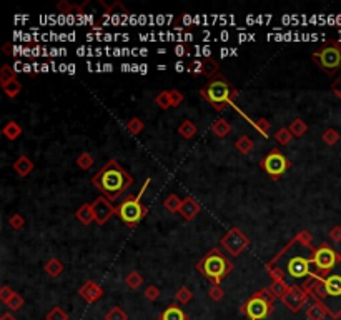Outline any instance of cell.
<instances>
[{
    "mask_svg": "<svg viewBox=\"0 0 341 320\" xmlns=\"http://www.w3.org/2000/svg\"><path fill=\"white\" fill-rule=\"evenodd\" d=\"M267 272L273 280H285L290 287L296 285L294 282H300V287L308 290L317 280L311 235L308 232L298 234L268 262Z\"/></svg>",
    "mask_w": 341,
    "mask_h": 320,
    "instance_id": "obj_1",
    "label": "cell"
},
{
    "mask_svg": "<svg viewBox=\"0 0 341 320\" xmlns=\"http://www.w3.org/2000/svg\"><path fill=\"white\" fill-rule=\"evenodd\" d=\"M311 298L326 309L331 319L341 317V259L331 270L319 275L308 289Z\"/></svg>",
    "mask_w": 341,
    "mask_h": 320,
    "instance_id": "obj_2",
    "label": "cell"
},
{
    "mask_svg": "<svg viewBox=\"0 0 341 320\" xmlns=\"http://www.w3.org/2000/svg\"><path fill=\"white\" fill-rule=\"evenodd\" d=\"M92 184L102 192L105 199L117 200L132 187L133 179L117 160H110L92 177Z\"/></svg>",
    "mask_w": 341,
    "mask_h": 320,
    "instance_id": "obj_3",
    "label": "cell"
},
{
    "mask_svg": "<svg viewBox=\"0 0 341 320\" xmlns=\"http://www.w3.org/2000/svg\"><path fill=\"white\" fill-rule=\"evenodd\" d=\"M201 97L208 102L217 112L225 110L226 105L233 102L237 99L238 90L230 83V80L223 75H217L215 79L210 80L206 85L200 90Z\"/></svg>",
    "mask_w": 341,
    "mask_h": 320,
    "instance_id": "obj_4",
    "label": "cell"
},
{
    "mask_svg": "<svg viewBox=\"0 0 341 320\" xmlns=\"http://www.w3.org/2000/svg\"><path fill=\"white\" fill-rule=\"evenodd\" d=\"M196 270L205 277L212 285H220V282L233 270V264L221 254L218 248H212L203 259L196 264Z\"/></svg>",
    "mask_w": 341,
    "mask_h": 320,
    "instance_id": "obj_5",
    "label": "cell"
},
{
    "mask_svg": "<svg viewBox=\"0 0 341 320\" xmlns=\"http://www.w3.org/2000/svg\"><path fill=\"white\" fill-rule=\"evenodd\" d=\"M273 302L275 297L268 289H262L255 292L250 298H246L242 305V314L248 320H267L273 314Z\"/></svg>",
    "mask_w": 341,
    "mask_h": 320,
    "instance_id": "obj_6",
    "label": "cell"
},
{
    "mask_svg": "<svg viewBox=\"0 0 341 320\" xmlns=\"http://www.w3.org/2000/svg\"><path fill=\"white\" fill-rule=\"evenodd\" d=\"M148 185H150V179L143 184L142 190L138 192L135 197L128 195L127 199L122 200L120 205L117 207V217H119L123 224H127L128 227L137 225L138 222L146 215V207L142 204V197H143V193H145Z\"/></svg>",
    "mask_w": 341,
    "mask_h": 320,
    "instance_id": "obj_7",
    "label": "cell"
},
{
    "mask_svg": "<svg viewBox=\"0 0 341 320\" xmlns=\"http://www.w3.org/2000/svg\"><path fill=\"white\" fill-rule=\"evenodd\" d=\"M313 62L326 75L333 77L341 69V44L331 40L319 47L317 52H313Z\"/></svg>",
    "mask_w": 341,
    "mask_h": 320,
    "instance_id": "obj_8",
    "label": "cell"
},
{
    "mask_svg": "<svg viewBox=\"0 0 341 320\" xmlns=\"http://www.w3.org/2000/svg\"><path fill=\"white\" fill-rule=\"evenodd\" d=\"M260 167L263 168V172L267 175H270L271 179L278 180L290 167H292V162H290L278 149H273L262 159Z\"/></svg>",
    "mask_w": 341,
    "mask_h": 320,
    "instance_id": "obj_9",
    "label": "cell"
},
{
    "mask_svg": "<svg viewBox=\"0 0 341 320\" xmlns=\"http://www.w3.org/2000/svg\"><path fill=\"white\" fill-rule=\"evenodd\" d=\"M248 245H250V240H248L246 235L240 229H237V227L230 229L220 240V247L231 257L242 255L248 248Z\"/></svg>",
    "mask_w": 341,
    "mask_h": 320,
    "instance_id": "obj_10",
    "label": "cell"
},
{
    "mask_svg": "<svg viewBox=\"0 0 341 320\" xmlns=\"http://www.w3.org/2000/svg\"><path fill=\"white\" fill-rule=\"evenodd\" d=\"M340 254L336 250H333L328 243H321L318 248H315V267H317V279L323 273H326L328 270L335 267L336 264L340 262Z\"/></svg>",
    "mask_w": 341,
    "mask_h": 320,
    "instance_id": "obj_11",
    "label": "cell"
},
{
    "mask_svg": "<svg viewBox=\"0 0 341 320\" xmlns=\"http://www.w3.org/2000/svg\"><path fill=\"white\" fill-rule=\"evenodd\" d=\"M310 298H311V293L308 290H305L303 287H300V285H293V287H290L288 293L281 298V302H283L290 312L298 314L303 307L306 305V302H308Z\"/></svg>",
    "mask_w": 341,
    "mask_h": 320,
    "instance_id": "obj_12",
    "label": "cell"
},
{
    "mask_svg": "<svg viewBox=\"0 0 341 320\" xmlns=\"http://www.w3.org/2000/svg\"><path fill=\"white\" fill-rule=\"evenodd\" d=\"M92 207H94V215H95V222L97 224H105V222H108L113 215H117V209L113 207V205L110 204V200L105 199V197H98L97 200H94V204H92Z\"/></svg>",
    "mask_w": 341,
    "mask_h": 320,
    "instance_id": "obj_13",
    "label": "cell"
},
{
    "mask_svg": "<svg viewBox=\"0 0 341 320\" xmlns=\"http://www.w3.org/2000/svg\"><path fill=\"white\" fill-rule=\"evenodd\" d=\"M78 295L87 302V304H95L103 297V289L97 282L87 280L82 287L78 289Z\"/></svg>",
    "mask_w": 341,
    "mask_h": 320,
    "instance_id": "obj_14",
    "label": "cell"
},
{
    "mask_svg": "<svg viewBox=\"0 0 341 320\" xmlns=\"http://www.w3.org/2000/svg\"><path fill=\"white\" fill-rule=\"evenodd\" d=\"M200 204L196 202L193 197H187L183 199V204H182V209H180V215H182L185 220H193L196 215L200 213Z\"/></svg>",
    "mask_w": 341,
    "mask_h": 320,
    "instance_id": "obj_15",
    "label": "cell"
},
{
    "mask_svg": "<svg viewBox=\"0 0 341 320\" xmlns=\"http://www.w3.org/2000/svg\"><path fill=\"white\" fill-rule=\"evenodd\" d=\"M33 168H35V163H33V160L28 159L27 155H20V157L17 159L15 163H14V170L19 177L30 175L33 172Z\"/></svg>",
    "mask_w": 341,
    "mask_h": 320,
    "instance_id": "obj_16",
    "label": "cell"
},
{
    "mask_svg": "<svg viewBox=\"0 0 341 320\" xmlns=\"http://www.w3.org/2000/svg\"><path fill=\"white\" fill-rule=\"evenodd\" d=\"M220 72V64H218L215 58L212 57H206L201 60V75H205L206 79H215Z\"/></svg>",
    "mask_w": 341,
    "mask_h": 320,
    "instance_id": "obj_17",
    "label": "cell"
},
{
    "mask_svg": "<svg viewBox=\"0 0 341 320\" xmlns=\"http://www.w3.org/2000/svg\"><path fill=\"white\" fill-rule=\"evenodd\" d=\"M75 217H77V220L82 222L83 225L92 224V222L95 220L94 207H92V204H83V205H80V207L77 209V212H75Z\"/></svg>",
    "mask_w": 341,
    "mask_h": 320,
    "instance_id": "obj_18",
    "label": "cell"
},
{
    "mask_svg": "<svg viewBox=\"0 0 341 320\" xmlns=\"http://www.w3.org/2000/svg\"><path fill=\"white\" fill-rule=\"evenodd\" d=\"M160 320H188L187 314L182 310V307L178 305H168L165 310L160 315Z\"/></svg>",
    "mask_w": 341,
    "mask_h": 320,
    "instance_id": "obj_19",
    "label": "cell"
},
{
    "mask_svg": "<svg viewBox=\"0 0 341 320\" xmlns=\"http://www.w3.org/2000/svg\"><path fill=\"white\" fill-rule=\"evenodd\" d=\"M210 130H212L213 135H217L218 138H225V137H228L230 133H231V125H230L228 120L218 119V120H215L213 124H212Z\"/></svg>",
    "mask_w": 341,
    "mask_h": 320,
    "instance_id": "obj_20",
    "label": "cell"
},
{
    "mask_svg": "<svg viewBox=\"0 0 341 320\" xmlns=\"http://www.w3.org/2000/svg\"><path fill=\"white\" fill-rule=\"evenodd\" d=\"M2 133H3V137H5L7 140L14 142L20 135H22V127H20V124H17L15 120H10V122H7V124L3 125Z\"/></svg>",
    "mask_w": 341,
    "mask_h": 320,
    "instance_id": "obj_21",
    "label": "cell"
},
{
    "mask_svg": "<svg viewBox=\"0 0 341 320\" xmlns=\"http://www.w3.org/2000/svg\"><path fill=\"white\" fill-rule=\"evenodd\" d=\"M328 315L326 309L319 302H313L308 309H306V319L308 320H325Z\"/></svg>",
    "mask_w": 341,
    "mask_h": 320,
    "instance_id": "obj_22",
    "label": "cell"
},
{
    "mask_svg": "<svg viewBox=\"0 0 341 320\" xmlns=\"http://www.w3.org/2000/svg\"><path fill=\"white\" fill-rule=\"evenodd\" d=\"M268 290L271 292V295L275 297V298H283L286 293H288V290H290V285L286 284L285 280H273L271 282V285L268 287Z\"/></svg>",
    "mask_w": 341,
    "mask_h": 320,
    "instance_id": "obj_23",
    "label": "cell"
},
{
    "mask_svg": "<svg viewBox=\"0 0 341 320\" xmlns=\"http://www.w3.org/2000/svg\"><path fill=\"white\" fill-rule=\"evenodd\" d=\"M178 133L185 138V140H190V138L196 135V125L193 124L192 120H183L182 124L178 125Z\"/></svg>",
    "mask_w": 341,
    "mask_h": 320,
    "instance_id": "obj_24",
    "label": "cell"
},
{
    "mask_svg": "<svg viewBox=\"0 0 341 320\" xmlns=\"http://www.w3.org/2000/svg\"><path fill=\"white\" fill-rule=\"evenodd\" d=\"M253 147H255L253 140H251L248 135H242L237 142H235V149H237L242 155H248L251 150H253Z\"/></svg>",
    "mask_w": 341,
    "mask_h": 320,
    "instance_id": "obj_25",
    "label": "cell"
},
{
    "mask_svg": "<svg viewBox=\"0 0 341 320\" xmlns=\"http://www.w3.org/2000/svg\"><path fill=\"white\" fill-rule=\"evenodd\" d=\"M45 272H47V275H50V277H53V279H55V277H58L60 275L62 272H64V264L60 262V260L58 259H50L47 264H45Z\"/></svg>",
    "mask_w": 341,
    "mask_h": 320,
    "instance_id": "obj_26",
    "label": "cell"
},
{
    "mask_svg": "<svg viewBox=\"0 0 341 320\" xmlns=\"http://www.w3.org/2000/svg\"><path fill=\"white\" fill-rule=\"evenodd\" d=\"M290 132L293 133V137L300 138L305 135L306 132H308V125H306V122L303 119H294L292 124H290Z\"/></svg>",
    "mask_w": 341,
    "mask_h": 320,
    "instance_id": "obj_27",
    "label": "cell"
},
{
    "mask_svg": "<svg viewBox=\"0 0 341 320\" xmlns=\"http://www.w3.org/2000/svg\"><path fill=\"white\" fill-rule=\"evenodd\" d=\"M182 204L183 200L180 199L178 195H175V193H171V195H168L165 202H163V205H165V209L168 210L170 213H180V209H182Z\"/></svg>",
    "mask_w": 341,
    "mask_h": 320,
    "instance_id": "obj_28",
    "label": "cell"
},
{
    "mask_svg": "<svg viewBox=\"0 0 341 320\" xmlns=\"http://www.w3.org/2000/svg\"><path fill=\"white\" fill-rule=\"evenodd\" d=\"M14 80H17V74L15 70L12 69L10 65H2V69H0V85H7V83L14 82Z\"/></svg>",
    "mask_w": 341,
    "mask_h": 320,
    "instance_id": "obj_29",
    "label": "cell"
},
{
    "mask_svg": "<svg viewBox=\"0 0 341 320\" xmlns=\"http://www.w3.org/2000/svg\"><path fill=\"white\" fill-rule=\"evenodd\" d=\"M125 284H127L128 289L138 290V289L142 287V284H143V277L137 270H133V272H130L127 277H125Z\"/></svg>",
    "mask_w": 341,
    "mask_h": 320,
    "instance_id": "obj_30",
    "label": "cell"
},
{
    "mask_svg": "<svg viewBox=\"0 0 341 320\" xmlns=\"http://www.w3.org/2000/svg\"><path fill=\"white\" fill-rule=\"evenodd\" d=\"M155 104L158 105L162 110H168L171 108V99H170V90H162L155 97Z\"/></svg>",
    "mask_w": 341,
    "mask_h": 320,
    "instance_id": "obj_31",
    "label": "cell"
},
{
    "mask_svg": "<svg viewBox=\"0 0 341 320\" xmlns=\"http://www.w3.org/2000/svg\"><path fill=\"white\" fill-rule=\"evenodd\" d=\"M2 90H3V94L8 97V99H15V97L22 92V83H20L19 80H14V82L3 85Z\"/></svg>",
    "mask_w": 341,
    "mask_h": 320,
    "instance_id": "obj_32",
    "label": "cell"
},
{
    "mask_svg": "<svg viewBox=\"0 0 341 320\" xmlns=\"http://www.w3.org/2000/svg\"><path fill=\"white\" fill-rule=\"evenodd\" d=\"M175 298H176V302H178L180 305H187L188 302H192L193 293H192V290L188 289V287H180L178 290H176Z\"/></svg>",
    "mask_w": 341,
    "mask_h": 320,
    "instance_id": "obj_33",
    "label": "cell"
},
{
    "mask_svg": "<svg viewBox=\"0 0 341 320\" xmlns=\"http://www.w3.org/2000/svg\"><path fill=\"white\" fill-rule=\"evenodd\" d=\"M292 138H293V133L290 132L288 127H283V129L276 130V133H275V140L280 145H288L290 142H292Z\"/></svg>",
    "mask_w": 341,
    "mask_h": 320,
    "instance_id": "obj_34",
    "label": "cell"
},
{
    "mask_svg": "<svg viewBox=\"0 0 341 320\" xmlns=\"http://www.w3.org/2000/svg\"><path fill=\"white\" fill-rule=\"evenodd\" d=\"M143 129H145V124H143V120L138 119V117H133V119H130L127 122V130L132 135H138Z\"/></svg>",
    "mask_w": 341,
    "mask_h": 320,
    "instance_id": "obj_35",
    "label": "cell"
},
{
    "mask_svg": "<svg viewBox=\"0 0 341 320\" xmlns=\"http://www.w3.org/2000/svg\"><path fill=\"white\" fill-rule=\"evenodd\" d=\"M323 142H325L326 145H336L340 142V133H338V130H335V129H326L325 132H323Z\"/></svg>",
    "mask_w": 341,
    "mask_h": 320,
    "instance_id": "obj_36",
    "label": "cell"
},
{
    "mask_svg": "<svg viewBox=\"0 0 341 320\" xmlns=\"http://www.w3.org/2000/svg\"><path fill=\"white\" fill-rule=\"evenodd\" d=\"M105 320H128V315L123 309H120V307H112V309L105 314Z\"/></svg>",
    "mask_w": 341,
    "mask_h": 320,
    "instance_id": "obj_37",
    "label": "cell"
},
{
    "mask_svg": "<svg viewBox=\"0 0 341 320\" xmlns=\"http://www.w3.org/2000/svg\"><path fill=\"white\" fill-rule=\"evenodd\" d=\"M94 155L88 154V152H83L80 154L77 157V165L82 168V170H88V168H92V165H94Z\"/></svg>",
    "mask_w": 341,
    "mask_h": 320,
    "instance_id": "obj_38",
    "label": "cell"
},
{
    "mask_svg": "<svg viewBox=\"0 0 341 320\" xmlns=\"http://www.w3.org/2000/svg\"><path fill=\"white\" fill-rule=\"evenodd\" d=\"M253 127L258 130V132L262 133L263 137H268V133H270V129H271V124L267 119H265V117H260V119H256L253 122Z\"/></svg>",
    "mask_w": 341,
    "mask_h": 320,
    "instance_id": "obj_39",
    "label": "cell"
},
{
    "mask_svg": "<svg viewBox=\"0 0 341 320\" xmlns=\"http://www.w3.org/2000/svg\"><path fill=\"white\" fill-rule=\"evenodd\" d=\"M45 320H69V314H67L62 307H53V309L45 315Z\"/></svg>",
    "mask_w": 341,
    "mask_h": 320,
    "instance_id": "obj_40",
    "label": "cell"
},
{
    "mask_svg": "<svg viewBox=\"0 0 341 320\" xmlns=\"http://www.w3.org/2000/svg\"><path fill=\"white\" fill-rule=\"evenodd\" d=\"M5 305H7L10 310H14V312H17V310H20V309H22V307H24V297H22V295H19V293L15 292V295L12 297Z\"/></svg>",
    "mask_w": 341,
    "mask_h": 320,
    "instance_id": "obj_41",
    "label": "cell"
},
{
    "mask_svg": "<svg viewBox=\"0 0 341 320\" xmlns=\"http://www.w3.org/2000/svg\"><path fill=\"white\" fill-rule=\"evenodd\" d=\"M208 297L212 298L213 302H220L223 297H225V290H223L220 285H212L208 290Z\"/></svg>",
    "mask_w": 341,
    "mask_h": 320,
    "instance_id": "obj_42",
    "label": "cell"
},
{
    "mask_svg": "<svg viewBox=\"0 0 341 320\" xmlns=\"http://www.w3.org/2000/svg\"><path fill=\"white\" fill-rule=\"evenodd\" d=\"M8 225H10L14 230H20V229H22V227L25 225V218H24V215H20V213H14V215L8 218Z\"/></svg>",
    "mask_w": 341,
    "mask_h": 320,
    "instance_id": "obj_43",
    "label": "cell"
},
{
    "mask_svg": "<svg viewBox=\"0 0 341 320\" xmlns=\"http://www.w3.org/2000/svg\"><path fill=\"white\" fill-rule=\"evenodd\" d=\"M143 297L150 302H155L160 297V289L157 285H148V287L145 289V292H143Z\"/></svg>",
    "mask_w": 341,
    "mask_h": 320,
    "instance_id": "obj_44",
    "label": "cell"
},
{
    "mask_svg": "<svg viewBox=\"0 0 341 320\" xmlns=\"http://www.w3.org/2000/svg\"><path fill=\"white\" fill-rule=\"evenodd\" d=\"M170 99H171V107H178V105L183 102V94L180 90H176V88H171Z\"/></svg>",
    "mask_w": 341,
    "mask_h": 320,
    "instance_id": "obj_45",
    "label": "cell"
},
{
    "mask_svg": "<svg viewBox=\"0 0 341 320\" xmlns=\"http://www.w3.org/2000/svg\"><path fill=\"white\" fill-rule=\"evenodd\" d=\"M14 295H15V292L10 287H8V285H3V287L0 289V300H2L3 304H7V302L10 300V298L14 297Z\"/></svg>",
    "mask_w": 341,
    "mask_h": 320,
    "instance_id": "obj_46",
    "label": "cell"
},
{
    "mask_svg": "<svg viewBox=\"0 0 341 320\" xmlns=\"http://www.w3.org/2000/svg\"><path fill=\"white\" fill-rule=\"evenodd\" d=\"M328 237H330V240H333V242L340 243L341 242V227L340 225H335L333 229L328 232Z\"/></svg>",
    "mask_w": 341,
    "mask_h": 320,
    "instance_id": "obj_47",
    "label": "cell"
},
{
    "mask_svg": "<svg viewBox=\"0 0 341 320\" xmlns=\"http://www.w3.org/2000/svg\"><path fill=\"white\" fill-rule=\"evenodd\" d=\"M331 90H333V94L341 100V75L333 80V83H331Z\"/></svg>",
    "mask_w": 341,
    "mask_h": 320,
    "instance_id": "obj_48",
    "label": "cell"
},
{
    "mask_svg": "<svg viewBox=\"0 0 341 320\" xmlns=\"http://www.w3.org/2000/svg\"><path fill=\"white\" fill-rule=\"evenodd\" d=\"M187 70H188L190 74H201V60L192 62V64L187 67Z\"/></svg>",
    "mask_w": 341,
    "mask_h": 320,
    "instance_id": "obj_49",
    "label": "cell"
},
{
    "mask_svg": "<svg viewBox=\"0 0 341 320\" xmlns=\"http://www.w3.org/2000/svg\"><path fill=\"white\" fill-rule=\"evenodd\" d=\"M57 8L62 12V14H70V12L73 10L75 7H73V5H70V3H67V2H60V3H58V5H57Z\"/></svg>",
    "mask_w": 341,
    "mask_h": 320,
    "instance_id": "obj_50",
    "label": "cell"
},
{
    "mask_svg": "<svg viewBox=\"0 0 341 320\" xmlns=\"http://www.w3.org/2000/svg\"><path fill=\"white\" fill-rule=\"evenodd\" d=\"M0 320H17V319L14 317V314L5 312V314H2V317H0Z\"/></svg>",
    "mask_w": 341,
    "mask_h": 320,
    "instance_id": "obj_51",
    "label": "cell"
},
{
    "mask_svg": "<svg viewBox=\"0 0 341 320\" xmlns=\"http://www.w3.org/2000/svg\"><path fill=\"white\" fill-rule=\"evenodd\" d=\"M338 22L341 24V14H340V17H338Z\"/></svg>",
    "mask_w": 341,
    "mask_h": 320,
    "instance_id": "obj_52",
    "label": "cell"
}]
</instances>
